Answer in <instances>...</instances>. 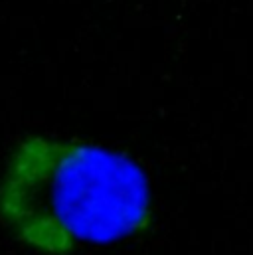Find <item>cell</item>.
Returning a JSON list of instances; mask_svg holds the SVG:
<instances>
[{
	"instance_id": "6da1fadb",
	"label": "cell",
	"mask_w": 253,
	"mask_h": 255,
	"mask_svg": "<svg viewBox=\"0 0 253 255\" xmlns=\"http://www.w3.org/2000/svg\"><path fill=\"white\" fill-rule=\"evenodd\" d=\"M0 218L24 244L60 254L144 232L152 198L140 166L123 154L79 140L30 136L8 160Z\"/></svg>"
}]
</instances>
